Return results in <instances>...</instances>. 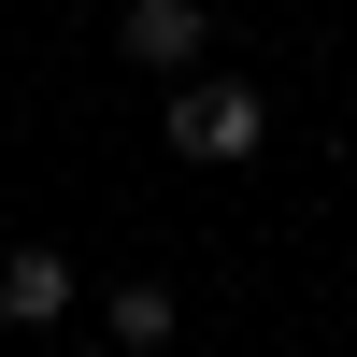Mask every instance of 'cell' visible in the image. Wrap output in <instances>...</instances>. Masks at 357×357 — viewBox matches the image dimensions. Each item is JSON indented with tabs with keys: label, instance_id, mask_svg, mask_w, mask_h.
Instances as JSON below:
<instances>
[{
	"label": "cell",
	"instance_id": "4",
	"mask_svg": "<svg viewBox=\"0 0 357 357\" xmlns=\"http://www.w3.org/2000/svg\"><path fill=\"white\" fill-rule=\"evenodd\" d=\"M100 343L158 357V343H172V286H158V272H143V286H114V301H100Z\"/></svg>",
	"mask_w": 357,
	"mask_h": 357
},
{
	"label": "cell",
	"instance_id": "2",
	"mask_svg": "<svg viewBox=\"0 0 357 357\" xmlns=\"http://www.w3.org/2000/svg\"><path fill=\"white\" fill-rule=\"evenodd\" d=\"M72 301H86V286H72L57 243H15V257H0V329H57Z\"/></svg>",
	"mask_w": 357,
	"mask_h": 357
},
{
	"label": "cell",
	"instance_id": "1",
	"mask_svg": "<svg viewBox=\"0 0 357 357\" xmlns=\"http://www.w3.org/2000/svg\"><path fill=\"white\" fill-rule=\"evenodd\" d=\"M257 143H272V100H257V86H229V72H200V86H172V158H257Z\"/></svg>",
	"mask_w": 357,
	"mask_h": 357
},
{
	"label": "cell",
	"instance_id": "5",
	"mask_svg": "<svg viewBox=\"0 0 357 357\" xmlns=\"http://www.w3.org/2000/svg\"><path fill=\"white\" fill-rule=\"evenodd\" d=\"M86 357H129V343H86Z\"/></svg>",
	"mask_w": 357,
	"mask_h": 357
},
{
	"label": "cell",
	"instance_id": "3",
	"mask_svg": "<svg viewBox=\"0 0 357 357\" xmlns=\"http://www.w3.org/2000/svg\"><path fill=\"white\" fill-rule=\"evenodd\" d=\"M114 43H129L143 72H186V57H200V0H129V15H114Z\"/></svg>",
	"mask_w": 357,
	"mask_h": 357
}]
</instances>
